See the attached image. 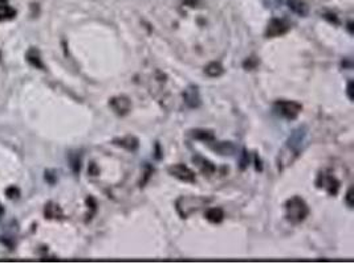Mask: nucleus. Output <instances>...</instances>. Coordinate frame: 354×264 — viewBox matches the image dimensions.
I'll list each match as a JSON object with an SVG mask.
<instances>
[{
	"instance_id": "f257e3e1",
	"label": "nucleus",
	"mask_w": 354,
	"mask_h": 264,
	"mask_svg": "<svg viewBox=\"0 0 354 264\" xmlns=\"http://www.w3.org/2000/svg\"><path fill=\"white\" fill-rule=\"evenodd\" d=\"M308 128L307 125H300L289 135L286 146L282 147L277 157L278 171H284L287 167L292 165L297 157L300 156L301 151L307 144Z\"/></svg>"
},
{
	"instance_id": "f03ea898",
	"label": "nucleus",
	"mask_w": 354,
	"mask_h": 264,
	"mask_svg": "<svg viewBox=\"0 0 354 264\" xmlns=\"http://www.w3.org/2000/svg\"><path fill=\"white\" fill-rule=\"evenodd\" d=\"M284 209H286V219L291 225H300L309 215V206L299 196H293L287 200Z\"/></svg>"
},
{
	"instance_id": "7ed1b4c3",
	"label": "nucleus",
	"mask_w": 354,
	"mask_h": 264,
	"mask_svg": "<svg viewBox=\"0 0 354 264\" xmlns=\"http://www.w3.org/2000/svg\"><path fill=\"white\" fill-rule=\"evenodd\" d=\"M210 202L211 198L203 196H181L175 201V209H177L179 217L186 219Z\"/></svg>"
},
{
	"instance_id": "20e7f679",
	"label": "nucleus",
	"mask_w": 354,
	"mask_h": 264,
	"mask_svg": "<svg viewBox=\"0 0 354 264\" xmlns=\"http://www.w3.org/2000/svg\"><path fill=\"white\" fill-rule=\"evenodd\" d=\"M273 111L287 120H296L303 111V106L295 100H277L273 104Z\"/></svg>"
},
{
	"instance_id": "39448f33",
	"label": "nucleus",
	"mask_w": 354,
	"mask_h": 264,
	"mask_svg": "<svg viewBox=\"0 0 354 264\" xmlns=\"http://www.w3.org/2000/svg\"><path fill=\"white\" fill-rule=\"evenodd\" d=\"M316 186H317L318 189L325 190L329 196H337L338 190H340L341 182L336 176L333 175L332 172L328 171V169H324V171H321L317 175Z\"/></svg>"
},
{
	"instance_id": "423d86ee",
	"label": "nucleus",
	"mask_w": 354,
	"mask_h": 264,
	"mask_svg": "<svg viewBox=\"0 0 354 264\" xmlns=\"http://www.w3.org/2000/svg\"><path fill=\"white\" fill-rule=\"evenodd\" d=\"M167 172H169V175L175 177V179L179 180V181L190 182V184L196 181L195 172L188 168L187 165H184V164L170 165V167L167 168Z\"/></svg>"
},
{
	"instance_id": "0eeeda50",
	"label": "nucleus",
	"mask_w": 354,
	"mask_h": 264,
	"mask_svg": "<svg viewBox=\"0 0 354 264\" xmlns=\"http://www.w3.org/2000/svg\"><path fill=\"white\" fill-rule=\"evenodd\" d=\"M291 28V25L284 19L273 18L271 19V22L268 23L267 29H265V37L268 39H273V37H278L286 35Z\"/></svg>"
},
{
	"instance_id": "6e6552de",
	"label": "nucleus",
	"mask_w": 354,
	"mask_h": 264,
	"mask_svg": "<svg viewBox=\"0 0 354 264\" xmlns=\"http://www.w3.org/2000/svg\"><path fill=\"white\" fill-rule=\"evenodd\" d=\"M109 107L118 116H126L131 111V100L126 95L113 96L112 99L109 100Z\"/></svg>"
},
{
	"instance_id": "1a4fd4ad",
	"label": "nucleus",
	"mask_w": 354,
	"mask_h": 264,
	"mask_svg": "<svg viewBox=\"0 0 354 264\" xmlns=\"http://www.w3.org/2000/svg\"><path fill=\"white\" fill-rule=\"evenodd\" d=\"M183 100L186 106L188 108H199L202 104V99H200V93H199V87L196 85H190L186 87L183 91Z\"/></svg>"
},
{
	"instance_id": "9d476101",
	"label": "nucleus",
	"mask_w": 354,
	"mask_h": 264,
	"mask_svg": "<svg viewBox=\"0 0 354 264\" xmlns=\"http://www.w3.org/2000/svg\"><path fill=\"white\" fill-rule=\"evenodd\" d=\"M113 144L125 148L126 151H130V152H135L139 148V139L134 135H126L113 139Z\"/></svg>"
},
{
	"instance_id": "9b49d317",
	"label": "nucleus",
	"mask_w": 354,
	"mask_h": 264,
	"mask_svg": "<svg viewBox=\"0 0 354 264\" xmlns=\"http://www.w3.org/2000/svg\"><path fill=\"white\" fill-rule=\"evenodd\" d=\"M26 60L31 66L39 69V70H45V65L41 58V53L37 48H29L26 53Z\"/></svg>"
},
{
	"instance_id": "f8f14e48",
	"label": "nucleus",
	"mask_w": 354,
	"mask_h": 264,
	"mask_svg": "<svg viewBox=\"0 0 354 264\" xmlns=\"http://www.w3.org/2000/svg\"><path fill=\"white\" fill-rule=\"evenodd\" d=\"M192 161L195 163L199 171L202 172L204 176H213L214 173H215V171H217V167H215L210 160H207V159L199 156V155L192 157Z\"/></svg>"
},
{
	"instance_id": "ddd939ff",
	"label": "nucleus",
	"mask_w": 354,
	"mask_h": 264,
	"mask_svg": "<svg viewBox=\"0 0 354 264\" xmlns=\"http://www.w3.org/2000/svg\"><path fill=\"white\" fill-rule=\"evenodd\" d=\"M44 215L47 219H62L64 218V211L61 206L57 205L53 201H49L45 207H44Z\"/></svg>"
},
{
	"instance_id": "4468645a",
	"label": "nucleus",
	"mask_w": 354,
	"mask_h": 264,
	"mask_svg": "<svg viewBox=\"0 0 354 264\" xmlns=\"http://www.w3.org/2000/svg\"><path fill=\"white\" fill-rule=\"evenodd\" d=\"M16 16V10L12 7L8 0H0V22L12 20Z\"/></svg>"
},
{
	"instance_id": "2eb2a0df",
	"label": "nucleus",
	"mask_w": 354,
	"mask_h": 264,
	"mask_svg": "<svg viewBox=\"0 0 354 264\" xmlns=\"http://www.w3.org/2000/svg\"><path fill=\"white\" fill-rule=\"evenodd\" d=\"M190 136H191L192 139L202 140V142H206V143H211V142L215 140V135H214V132L210 131V129H191V131H190Z\"/></svg>"
},
{
	"instance_id": "dca6fc26",
	"label": "nucleus",
	"mask_w": 354,
	"mask_h": 264,
	"mask_svg": "<svg viewBox=\"0 0 354 264\" xmlns=\"http://www.w3.org/2000/svg\"><path fill=\"white\" fill-rule=\"evenodd\" d=\"M289 10L292 12H295L299 16H307L308 15V6L304 0H287Z\"/></svg>"
},
{
	"instance_id": "f3484780",
	"label": "nucleus",
	"mask_w": 354,
	"mask_h": 264,
	"mask_svg": "<svg viewBox=\"0 0 354 264\" xmlns=\"http://www.w3.org/2000/svg\"><path fill=\"white\" fill-rule=\"evenodd\" d=\"M206 219L214 225L222 223L224 219V211L221 207H211L206 211Z\"/></svg>"
},
{
	"instance_id": "a211bd4d",
	"label": "nucleus",
	"mask_w": 354,
	"mask_h": 264,
	"mask_svg": "<svg viewBox=\"0 0 354 264\" xmlns=\"http://www.w3.org/2000/svg\"><path fill=\"white\" fill-rule=\"evenodd\" d=\"M204 73H206V75H208L210 78H218V77H221V75L223 74L224 69L219 62H210V64L204 68Z\"/></svg>"
},
{
	"instance_id": "6ab92c4d",
	"label": "nucleus",
	"mask_w": 354,
	"mask_h": 264,
	"mask_svg": "<svg viewBox=\"0 0 354 264\" xmlns=\"http://www.w3.org/2000/svg\"><path fill=\"white\" fill-rule=\"evenodd\" d=\"M213 150L221 155H232L235 151V147L231 142H222V143H217V146H213Z\"/></svg>"
},
{
	"instance_id": "aec40b11",
	"label": "nucleus",
	"mask_w": 354,
	"mask_h": 264,
	"mask_svg": "<svg viewBox=\"0 0 354 264\" xmlns=\"http://www.w3.org/2000/svg\"><path fill=\"white\" fill-rule=\"evenodd\" d=\"M69 164L75 175H79L81 169V154L80 152H72L69 155Z\"/></svg>"
},
{
	"instance_id": "412c9836",
	"label": "nucleus",
	"mask_w": 354,
	"mask_h": 264,
	"mask_svg": "<svg viewBox=\"0 0 354 264\" xmlns=\"http://www.w3.org/2000/svg\"><path fill=\"white\" fill-rule=\"evenodd\" d=\"M6 196L10 200H18L19 197H20V189H19L18 186H10V188L6 189Z\"/></svg>"
},
{
	"instance_id": "4be33fe9",
	"label": "nucleus",
	"mask_w": 354,
	"mask_h": 264,
	"mask_svg": "<svg viewBox=\"0 0 354 264\" xmlns=\"http://www.w3.org/2000/svg\"><path fill=\"white\" fill-rule=\"evenodd\" d=\"M257 65H259V60L256 57H249L243 62V68L246 70H253L257 68Z\"/></svg>"
},
{
	"instance_id": "5701e85b",
	"label": "nucleus",
	"mask_w": 354,
	"mask_h": 264,
	"mask_svg": "<svg viewBox=\"0 0 354 264\" xmlns=\"http://www.w3.org/2000/svg\"><path fill=\"white\" fill-rule=\"evenodd\" d=\"M44 179H45V181H47L48 184L54 185V184L57 182V175H56V171L47 169V171H45V175H44Z\"/></svg>"
},
{
	"instance_id": "b1692460",
	"label": "nucleus",
	"mask_w": 354,
	"mask_h": 264,
	"mask_svg": "<svg viewBox=\"0 0 354 264\" xmlns=\"http://www.w3.org/2000/svg\"><path fill=\"white\" fill-rule=\"evenodd\" d=\"M239 163H240V169L242 171H244V169L248 167V163H249V156H248V152H247L246 150L242 151V154H240V160H239Z\"/></svg>"
},
{
	"instance_id": "393cba45",
	"label": "nucleus",
	"mask_w": 354,
	"mask_h": 264,
	"mask_svg": "<svg viewBox=\"0 0 354 264\" xmlns=\"http://www.w3.org/2000/svg\"><path fill=\"white\" fill-rule=\"evenodd\" d=\"M153 171H154V169H153L152 167H150V165H149V164L145 165V172H144L145 176H144V180H141V186H145V184H146V182L149 181V179H150V176L153 175Z\"/></svg>"
},
{
	"instance_id": "a878e982",
	"label": "nucleus",
	"mask_w": 354,
	"mask_h": 264,
	"mask_svg": "<svg viewBox=\"0 0 354 264\" xmlns=\"http://www.w3.org/2000/svg\"><path fill=\"white\" fill-rule=\"evenodd\" d=\"M351 193H353V186H350L349 189H347V192H346V196H345V202H346V205L349 207H353V201H351Z\"/></svg>"
},
{
	"instance_id": "bb28decb",
	"label": "nucleus",
	"mask_w": 354,
	"mask_h": 264,
	"mask_svg": "<svg viewBox=\"0 0 354 264\" xmlns=\"http://www.w3.org/2000/svg\"><path fill=\"white\" fill-rule=\"evenodd\" d=\"M88 173L91 176H97L98 173H100V169H98V167L94 163H91L89 164V168H88Z\"/></svg>"
},
{
	"instance_id": "cd10ccee",
	"label": "nucleus",
	"mask_w": 354,
	"mask_h": 264,
	"mask_svg": "<svg viewBox=\"0 0 354 264\" xmlns=\"http://www.w3.org/2000/svg\"><path fill=\"white\" fill-rule=\"evenodd\" d=\"M351 91H353V81H349V83H347V96H349V99L353 100V94H351Z\"/></svg>"
},
{
	"instance_id": "c85d7f7f",
	"label": "nucleus",
	"mask_w": 354,
	"mask_h": 264,
	"mask_svg": "<svg viewBox=\"0 0 354 264\" xmlns=\"http://www.w3.org/2000/svg\"><path fill=\"white\" fill-rule=\"evenodd\" d=\"M255 163H256V171H263V165H261L260 157H257V155L255 156Z\"/></svg>"
},
{
	"instance_id": "c756f323",
	"label": "nucleus",
	"mask_w": 354,
	"mask_h": 264,
	"mask_svg": "<svg viewBox=\"0 0 354 264\" xmlns=\"http://www.w3.org/2000/svg\"><path fill=\"white\" fill-rule=\"evenodd\" d=\"M280 3H281V0H269L267 4H269L268 7H278Z\"/></svg>"
},
{
	"instance_id": "7c9ffc66",
	"label": "nucleus",
	"mask_w": 354,
	"mask_h": 264,
	"mask_svg": "<svg viewBox=\"0 0 354 264\" xmlns=\"http://www.w3.org/2000/svg\"><path fill=\"white\" fill-rule=\"evenodd\" d=\"M162 157V155H161V147H159V144H156V159L157 160H159Z\"/></svg>"
},
{
	"instance_id": "2f4dec72",
	"label": "nucleus",
	"mask_w": 354,
	"mask_h": 264,
	"mask_svg": "<svg viewBox=\"0 0 354 264\" xmlns=\"http://www.w3.org/2000/svg\"><path fill=\"white\" fill-rule=\"evenodd\" d=\"M3 214H4V207L2 206V204H0V219H2Z\"/></svg>"
}]
</instances>
